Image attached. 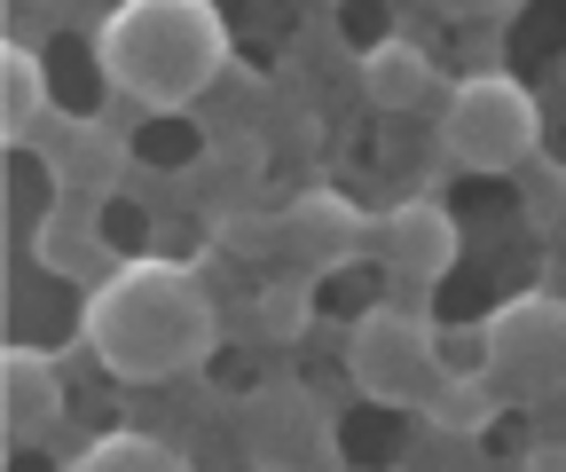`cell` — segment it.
<instances>
[{
  "label": "cell",
  "mask_w": 566,
  "mask_h": 472,
  "mask_svg": "<svg viewBox=\"0 0 566 472\" xmlns=\"http://www.w3.org/2000/svg\"><path fill=\"white\" fill-rule=\"evenodd\" d=\"M87 355L126 386H166L221 347V307L189 260H118L80 307Z\"/></svg>",
  "instance_id": "1"
},
{
  "label": "cell",
  "mask_w": 566,
  "mask_h": 472,
  "mask_svg": "<svg viewBox=\"0 0 566 472\" xmlns=\"http://www.w3.org/2000/svg\"><path fill=\"white\" fill-rule=\"evenodd\" d=\"M229 63V24L205 0H126L95 24V72L142 111H189Z\"/></svg>",
  "instance_id": "2"
},
{
  "label": "cell",
  "mask_w": 566,
  "mask_h": 472,
  "mask_svg": "<svg viewBox=\"0 0 566 472\" xmlns=\"http://www.w3.org/2000/svg\"><path fill=\"white\" fill-rule=\"evenodd\" d=\"M543 143V103L512 72H472L441 103V150L464 174H512Z\"/></svg>",
  "instance_id": "3"
},
{
  "label": "cell",
  "mask_w": 566,
  "mask_h": 472,
  "mask_svg": "<svg viewBox=\"0 0 566 472\" xmlns=\"http://www.w3.org/2000/svg\"><path fill=\"white\" fill-rule=\"evenodd\" d=\"M480 378L504 401H558L566 394V300L520 292L480 331Z\"/></svg>",
  "instance_id": "4"
},
{
  "label": "cell",
  "mask_w": 566,
  "mask_h": 472,
  "mask_svg": "<svg viewBox=\"0 0 566 472\" xmlns=\"http://www.w3.org/2000/svg\"><path fill=\"white\" fill-rule=\"evenodd\" d=\"M346 378L386 410H424L449 386V363L433 347V323H417L409 307H370L346 339Z\"/></svg>",
  "instance_id": "5"
},
{
  "label": "cell",
  "mask_w": 566,
  "mask_h": 472,
  "mask_svg": "<svg viewBox=\"0 0 566 472\" xmlns=\"http://www.w3.org/2000/svg\"><path fill=\"white\" fill-rule=\"evenodd\" d=\"M283 244H292V260L307 276H323V268H346V260L378 252V221L338 189H307V197L283 206Z\"/></svg>",
  "instance_id": "6"
},
{
  "label": "cell",
  "mask_w": 566,
  "mask_h": 472,
  "mask_svg": "<svg viewBox=\"0 0 566 472\" xmlns=\"http://www.w3.org/2000/svg\"><path fill=\"white\" fill-rule=\"evenodd\" d=\"M457 252H464V237H457L441 197H409V206H394L378 221V260L394 268L401 284H441L457 268Z\"/></svg>",
  "instance_id": "7"
},
{
  "label": "cell",
  "mask_w": 566,
  "mask_h": 472,
  "mask_svg": "<svg viewBox=\"0 0 566 472\" xmlns=\"http://www.w3.org/2000/svg\"><path fill=\"white\" fill-rule=\"evenodd\" d=\"M0 426H9V449H40L63 426V370L40 347L0 355Z\"/></svg>",
  "instance_id": "8"
},
{
  "label": "cell",
  "mask_w": 566,
  "mask_h": 472,
  "mask_svg": "<svg viewBox=\"0 0 566 472\" xmlns=\"http://www.w3.org/2000/svg\"><path fill=\"white\" fill-rule=\"evenodd\" d=\"M237 441H244V457H252L260 472H292V464L315 449V401H307V394H283V386L244 394Z\"/></svg>",
  "instance_id": "9"
},
{
  "label": "cell",
  "mask_w": 566,
  "mask_h": 472,
  "mask_svg": "<svg viewBox=\"0 0 566 472\" xmlns=\"http://www.w3.org/2000/svg\"><path fill=\"white\" fill-rule=\"evenodd\" d=\"M118 166H126L118 134H111V126H95V118H71V126L55 134V150H48L55 189H63V197H80V206H103L111 181H118Z\"/></svg>",
  "instance_id": "10"
},
{
  "label": "cell",
  "mask_w": 566,
  "mask_h": 472,
  "mask_svg": "<svg viewBox=\"0 0 566 472\" xmlns=\"http://www.w3.org/2000/svg\"><path fill=\"white\" fill-rule=\"evenodd\" d=\"M433 55H424L417 40H378L370 55H363V95L378 103V111H424L433 103Z\"/></svg>",
  "instance_id": "11"
},
{
  "label": "cell",
  "mask_w": 566,
  "mask_h": 472,
  "mask_svg": "<svg viewBox=\"0 0 566 472\" xmlns=\"http://www.w3.org/2000/svg\"><path fill=\"white\" fill-rule=\"evenodd\" d=\"M0 87H9V95H0V134L24 150L32 134L48 126V63L24 40H9V48H0Z\"/></svg>",
  "instance_id": "12"
},
{
  "label": "cell",
  "mask_w": 566,
  "mask_h": 472,
  "mask_svg": "<svg viewBox=\"0 0 566 472\" xmlns=\"http://www.w3.org/2000/svg\"><path fill=\"white\" fill-rule=\"evenodd\" d=\"M40 260L48 268H63V276H87V284H103L111 276V244L95 237V206H80V197H63V213L40 229Z\"/></svg>",
  "instance_id": "13"
},
{
  "label": "cell",
  "mask_w": 566,
  "mask_h": 472,
  "mask_svg": "<svg viewBox=\"0 0 566 472\" xmlns=\"http://www.w3.org/2000/svg\"><path fill=\"white\" fill-rule=\"evenodd\" d=\"M63 472H189V457L158 433H95Z\"/></svg>",
  "instance_id": "14"
},
{
  "label": "cell",
  "mask_w": 566,
  "mask_h": 472,
  "mask_svg": "<svg viewBox=\"0 0 566 472\" xmlns=\"http://www.w3.org/2000/svg\"><path fill=\"white\" fill-rule=\"evenodd\" d=\"M424 418H433L441 433H488L495 418H504V394H495L488 378H472V370H449V386L424 401Z\"/></svg>",
  "instance_id": "15"
},
{
  "label": "cell",
  "mask_w": 566,
  "mask_h": 472,
  "mask_svg": "<svg viewBox=\"0 0 566 472\" xmlns=\"http://www.w3.org/2000/svg\"><path fill=\"white\" fill-rule=\"evenodd\" d=\"M307 323H315V276H307V268L260 284V331H268V339H300Z\"/></svg>",
  "instance_id": "16"
},
{
  "label": "cell",
  "mask_w": 566,
  "mask_h": 472,
  "mask_svg": "<svg viewBox=\"0 0 566 472\" xmlns=\"http://www.w3.org/2000/svg\"><path fill=\"white\" fill-rule=\"evenodd\" d=\"M212 237H221L229 252H244V260H260L268 244H283V221H260V213H221V221H212Z\"/></svg>",
  "instance_id": "17"
},
{
  "label": "cell",
  "mask_w": 566,
  "mask_h": 472,
  "mask_svg": "<svg viewBox=\"0 0 566 472\" xmlns=\"http://www.w3.org/2000/svg\"><path fill=\"white\" fill-rule=\"evenodd\" d=\"M520 472H566V441H535V449L520 457Z\"/></svg>",
  "instance_id": "18"
}]
</instances>
